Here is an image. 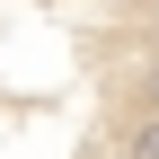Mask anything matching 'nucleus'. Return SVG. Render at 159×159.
Returning <instances> with one entry per match:
<instances>
[{
  "label": "nucleus",
  "instance_id": "f257e3e1",
  "mask_svg": "<svg viewBox=\"0 0 159 159\" xmlns=\"http://www.w3.org/2000/svg\"><path fill=\"white\" fill-rule=\"evenodd\" d=\"M0 159H159V0H0Z\"/></svg>",
  "mask_w": 159,
  "mask_h": 159
}]
</instances>
